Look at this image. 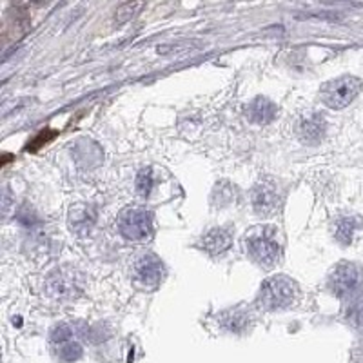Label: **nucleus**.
I'll use <instances>...</instances> for the list:
<instances>
[{"label":"nucleus","instance_id":"6ab92c4d","mask_svg":"<svg viewBox=\"0 0 363 363\" xmlns=\"http://www.w3.org/2000/svg\"><path fill=\"white\" fill-rule=\"evenodd\" d=\"M349 363H363V340H359L350 350Z\"/></svg>","mask_w":363,"mask_h":363},{"label":"nucleus","instance_id":"423d86ee","mask_svg":"<svg viewBox=\"0 0 363 363\" xmlns=\"http://www.w3.org/2000/svg\"><path fill=\"white\" fill-rule=\"evenodd\" d=\"M122 238L129 242H146L153 236V214L146 207H125L116 218Z\"/></svg>","mask_w":363,"mask_h":363},{"label":"nucleus","instance_id":"1a4fd4ad","mask_svg":"<svg viewBox=\"0 0 363 363\" xmlns=\"http://www.w3.org/2000/svg\"><path fill=\"white\" fill-rule=\"evenodd\" d=\"M46 285H48L49 294L58 300H71L82 292V278L76 270L67 269V267L49 273Z\"/></svg>","mask_w":363,"mask_h":363},{"label":"nucleus","instance_id":"7ed1b4c3","mask_svg":"<svg viewBox=\"0 0 363 363\" xmlns=\"http://www.w3.org/2000/svg\"><path fill=\"white\" fill-rule=\"evenodd\" d=\"M327 289L340 300H355L363 294V266L347 260L336 263L327 276Z\"/></svg>","mask_w":363,"mask_h":363},{"label":"nucleus","instance_id":"f257e3e1","mask_svg":"<svg viewBox=\"0 0 363 363\" xmlns=\"http://www.w3.org/2000/svg\"><path fill=\"white\" fill-rule=\"evenodd\" d=\"M244 249L247 256L263 269H275L284 258V242L276 226H254L245 233Z\"/></svg>","mask_w":363,"mask_h":363},{"label":"nucleus","instance_id":"ddd939ff","mask_svg":"<svg viewBox=\"0 0 363 363\" xmlns=\"http://www.w3.org/2000/svg\"><path fill=\"white\" fill-rule=\"evenodd\" d=\"M363 231L362 218L356 214H341L332 224V236L340 245H350Z\"/></svg>","mask_w":363,"mask_h":363},{"label":"nucleus","instance_id":"20e7f679","mask_svg":"<svg viewBox=\"0 0 363 363\" xmlns=\"http://www.w3.org/2000/svg\"><path fill=\"white\" fill-rule=\"evenodd\" d=\"M129 278L140 291H156L165 278V266L155 253L142 251L131 258Z\"/></svg>","mask_w":363,"mask_h":363},{"label":"nucleus","instance_id":"39448f33","mask_svg":"<svg viewBox=\"0 0 363 363\" xmlns=\"http://www.w3.org/2000/svg\"><path fill=\"white\" fill-rule=\"evenodd\" d=\"M363 82L355 75H341L338 78H332L325 84H322L318 91L320 104H324L329 109H343L349 104H352L356 97L362 91Z\"/></svg>","mask_w":363,"mask_h":363},{"label":"nucleus","instance_id":"4468645a","mask_svg":"<svg viewBox=\"0 0 363 363\" xmlns=\"http://www.w3.org/2000/svg\"><path fill=\"white\" fill-rule=\"evenodd\" d=\"M278 106L270 98L256 97L247 104L245 115H247L249 122H253V124L267 125L278 118Z\"/></svg>","mask_w":363,"mask_h":363},{"label":"nucleus","instance_id":"6e6552de","mask_svg":"<svg viewBox=\"0 0 363 363\" xmlns=\"http://www.w3.org/2000/svg\"><path fill=\"white\" fill-rule=\"evenodd\" d=\"M49 345H51L53 356L60 363H73L84 355V349H82V343L76 336V331L67 324L58 325L51 331Z\"/></svg>","mask_w":363,"mask_h":363},{"label":"nucleus","instance_id":"f3484780","mask_svg":"<svg viewBox=\"0 0 363 363\" xmlns=\"http://www.w3.org/2000/svg\"><path fill=\"white\" fill-rule=\"evenodd\" d=\"M135 186H137V193L142 198H147L151 195V191L155 187V174L151 171L149 167L142 169L140 173H138L137 182H135Z\"/></svg>","mask_w":363,"mask_h":363},{"label":"nucleus","instance_id":"dca6fc26","mask_svg":"<svg viewBox=\"0 0 363 363\" xmlns=\"http://www.w3.org/2000/svg\"><path fill=\"white\" fill-rule=\"evenodd\" d=\"M95 224V213H91V207L88 205H78L71 209L69 213V227L75 231L76 235H85L91 231V226Z\"/></svg>","mask_w":363,"mask_h":363},{"label":"nucleus","instance_id":"a211bd4d","mask_svg":"<svg viewBox=\"0 0 363 363\" xmlns=\"http://www.w3.org/2000/svg\"><path fill=\"white\" fill-rule=\"evenodd\" d=\"M142 8V2H128V4H122L118 11H116V22L122 24L125 20H129V18H133Z\"/></svg>","mask_w":363,"mask_h":363},{"label":"nucleus","instance_id":"9b49d317","mask_svg":"<svg viewBox=\"0 0 363 363\" xmlns=\"http://www.w3.org/2000/svg\"><path fill=\"white\" fill-rule=\"evenodd\" d=\"M254 315L253 310L245 306H236L231 309L221 310L217 315V325L220 331L227 334H244L253 325Z\"/></svg>","mask_w":363,"mask_h":363},{"label":"nucleus","instance_id":"0eeeda50","mask_svg":"<svg viewBox=\"0 0 363 363\" xmlns=\"http://www.w3.org/2000/svg\"><path fill=\"white\" fill-rule=\"evenodd\" d=\"M249 200H251V207H253L254 213L261 218H267L278 213L282 204H284V193L278 187L276 180L261 178L251 187Z\"/></svg>","mask_w":363,"mask_h":363},{"label":"nucleus","instance_id":"2eb2a0df","mask_svg":"<svg viewBox=\"0 0 363 363\" xmlns=\"http://www.w3.org/2000/svg\"><path fill=\"white\" fill-rule=\"evenodd\" d=\"M341 318L350 329L363 334V294L356 296L355 300L347 301L343 313H341Z\"/></svg>","mask_w":363,"mask_h":363},{"label":"nucleus","instance_id":"f03ea898","mask_svg":"<svg viewBox=\"0 0 363 363\" xmlns=\"http://www.w3.org/2000/svg\"><path fill=\"white\" fill-rule=\"evenodd\" d=\"M300 298V285L285 275L269 276L260 285L256 306L267 313L291 309Z\"/></svg>","mask_w":363,"mask_h":363},{"label":"nucleus","instance_id":"f8f14e48","mask_svg":"<svg viewBox=\"0 0 363 363\" xmlns=\"http://www.w3.org/2000/svg\"><path fill=\"white\" fill-rule=\"evenodd\" d=\"M231 245H233V233L227 227H213L200 240V249L213 258L227 253Z\"/></svg>","mask_w":363,"mask_h":363},{"label":"nucleus","instance_id":"9d476101","mask_svg":"<svg viewBox=\"0 0 363 363\" xmlns=\"http://www.w3.org/2000/svg\"><path fill=\"white\" fill-rule=\"evenodd\" d=\"M294 131H296V137L301 144L310 147L318 146L327 133V120H325L324 113L309 111L298 118Z\"/></svg>","mask_w":363,"mask_h":363}]
</instances>
